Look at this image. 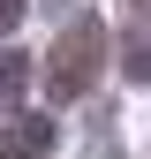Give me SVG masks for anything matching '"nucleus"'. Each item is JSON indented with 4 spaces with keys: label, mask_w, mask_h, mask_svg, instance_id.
Returning a JSON list of instances; mask_svg holds the SVG:
<instances>
[{
    "label": "nucleus",
    "mask_w": 151,
    "mask_h": 159,
    "mask_svg": "<svg viewBox=\"0 0 151 159\" xmlns=\"http://www.w3.org/2000/svg\"><path fill=\"white\" fill-rule=\"evenodd\" d=\"M0 159H53V121L8 114V121H0Z\"/></svg>",
    "instance_id": "f03ea898"
},
{
    "label": "nucleus",
    "mask_w": 151,
    "mask_h": 159,
    "mask_svg": "<svg viewBox=\"0 0 151 159\" xmlns=\"http://www.w3.org/2000/svg\"><path fill=\"white\" fill-rule=\"evenodd\" d=\"M15 15H23V8H15V0H0V23H15Z\"/></svg>",
    "instance_id": "20e7f679"
},
{
    "label": "nucleus",
    "mask_w": 151,
    "mask_h": 159,
    "mask_svg": "<svg viewBox=\"0 0 151 159\" xmlns=\"http://www.w3.org/2000/svg\"><path fill=\"white\" fill-rule=\"evenodd\" d=\"M98 61H106V23L98 15H76V23L61 30V46L45 53V91L53 98H83L91 84H98Z\"/></svg>",
    "instance_id": "f257e3e1"
},
{
    "label": "nucleus",
    "mask_w": 151,
    "mask_h": 159,
    "mask_svg": "<svg viewBox=\"0 0 151 159\" xmlns=\"http://www.w3.org/2000/svg\"><path fill=\"white\" fill-rule=\"evenodd\" d=\"M23 84H30V61H23V53H0V106H15Z\"/></svg>",
    "instance_id": "7ed1b4c3"
}]
</instances>
